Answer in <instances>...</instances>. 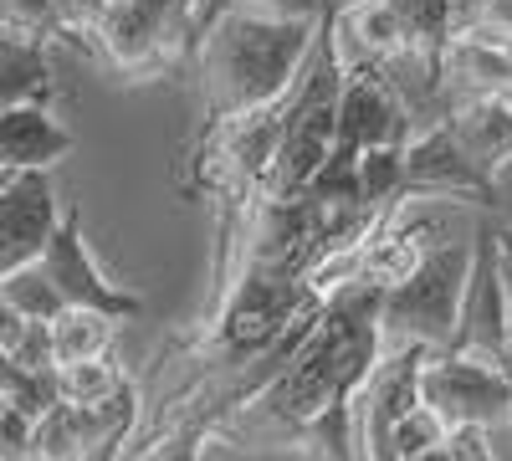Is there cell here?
Instances as JSON below:
<instances>
[{"mask_svg":"<svg viewBox=\"0 0 512 461\" xmlns=\"http://www.w3.org/2000/svg\"><path fill=\"white\" fill-rule=\"evenodd\" d=\"M62 221V205L47 170H11L0 175V277L41 257Z\"/></svg>","mask_w":512,"mask_h":461,"instance_id":"9","label":"cell"},{"mask_svg":"<svg viewBox=\"0 0 512 461\" xmlns=\"http://www.w3.org/2000/svg\"><path fill=\"white\" fill-rule=\"evenodd\" d=\"M497 246V272H502V287H507V298H512V231H497L492 236Z\"/></svg>","mask_w":512,"mask_h":461,"instance_id":"22","label":"cell"},{"mask_svg":"<svg viewBox=\"0 0 512 461\" xmlns=\"http://www.w3.org/2000/svg\"><path fill=\"white\" fill-rule=\"evenodd\" d=\"M103 11H108V0H52V16H57L62 36H93Z\"/></svg>","mask_w":512,"mask_h":461,"instance_id":"19","label":"cell"},{"mask_svg":"<svg viewBox=\"0 0 512 461\" xmlns=\"http://www.w3.org/2000/svg\"><path fill=\"white\" fill-rule=\"evenodd\" d=\"M410 139V113L400 98L384 88L374 67H344L338 82V123H333V154L323 170H354V159L379 144H405Z\"/></svg>","mask_w":512,"mask_h":461,"instance_id":"6","label":"cell"},{"mask_svg":"<svg viewBox=\"0 0 512 461\" xmlns=\"http://www.w3.org/2000/svg\"><path fill=\"white\" fill-rule=\"evenodd\" d=\"M420 405L436 415L451 431H492V426H512V390L497 359H477V354H446L431 349L420 359V380H415Z\"/></svg>","mask_w":512,"mask_h":461,"instance_id":"4","label":"cell"},{"mask_svg":"<svg viewBox=\"0 0 512 461\" xmlns=\"http://www.w3.org/2000/svg\"><path fill=\"white\" fill-rule=\"evenodd\" d=\"M441 441H446V426H441L425 405H415L405 421H395V431H390V461L420 456V451H431V446H441Z\"/></svg>","mask_w":512,"mask_h":461,"instance_id":"17","label":"cell"},{"mask_svg":"<svg viewBox=\"0 0 512 461\" xmlns=\"http://www.w3.org/2000/svg\"><path fill=\"white\" fill-rule=\"evenodd\" d=\"M379 292L384 287L374 282H344L338 292H328L303 344L277 369V380L256 400H246L262 405V415L277 431L313 436L318 446H328L333 461H359L349 426H354V395L384 354Z\"/></svg>","mask_w":512,"mask_h":461,"instance_id":"1","label":"cell"},{"mask_svg":"<svg viewBox=\"0 0 512 461\" xmlns=\"http://www.w3.org/2000/svg\"><path fill=\"white\" fill-rule=\"evenodd\" d=\"M344 6H354V0H318V11H323V16H333V11H344Z\"/></svg>","mask_w":512,"mask_h":461,"instance_id":"25","label":"cell"},{"mask_svg":"<svg viewBox=\"0 0 512 461\" xmlns=\"http://www.w3.org/2000/svg\"><path fill=\"white\" fill-rule=\"evenodd\" d=\"M52 385H57V400H67V405H98L123 385V374L113 369L108 354H98V359L52 364Z\"/></svg>","mask_w":512,"mask_h":461,"instance_id":"14","label":"cell"},{"mask_svg":"<svg viewBox=\"0 0 512 461\" xmlns=\"http://www.w3.org/2000/svg\"><path fill=\"white\" fill-rule=\"evenodd\" d=\"M405 461H451V436L441 446H431V451H420V456H405Z\"/></svg>","mask_w":512,"mask_h":461,"instance_id":"24","label":"cell"},{"mask_svg":"<svg viewBox=\"0 0 512 461\" xmlns=\"http://www.w3.org/2000/svg\"><path fill=\"white\" fill-rule=\"evenodd\" d=\"M36 267L52 277V287L62 292L67 308H93V313H108V318H139L144 313V298L139 292H123L118 282H108L93 262L88 241H82V211L77 205H67L52 241L41 246Z\"/></svg>","mask_w":512,"mask_h":461,"instance_id":"7","label":"cell"},{"mask_svg":"<svg viewBox=\"0 0 512 461\" xmlns=\"http://www.w3.org/2000/svg\"><path fill=\"white\" fill-rule=\"evenodd\" d=\"M482 436L487 431H451V461H492Z\"/></svg>","mask_w":512,"mask_h":461,"instance_id":"21","label":"cell"},{"mask_svg":"<svg viewBox=\"0 0 512 461\" xmlns=\"http://www.w3.org/2000/svg\"><path fill=\"white\" fill-rule=\"evenodd\" d=\"M461 190H472L482 200L497 195V180L482 175L472 159L461 154V144L451 139L446 123H431V129H420L405 139V195H461Z\"/></svg>","mask_w":512,"mask_h":461,"instance_id":"10","label":"cell"},{"mask_svg":"<svg viewBox=\"0 0 512 461\" xmlns=\"http://www.w3.org/2000/svg\"><path fill=\"white\" fill-rule=\"evenodd\" d=\"M0 303H11L26 323H47V318H57V313L67 308L62 292L52 287V277L41 272L36 262H26V267H16V272L0 277Z\"/></svg>","mask_w":512,"mask_h":461,"instance_id":"15","label":"cell"},{"mask_svg":"<svg viewBox=\"0 0 512 461\" xmlns=\"http://www.w3.org/2000/svg\"><path fill=\"white\" fill-rule=\"evenodd\" d=\"M67 154H72V134L47 113V103H36V98L0 103V175L52 170Z\"/></svg>","mask_w":512,"mask_h":461,"instance_id":"11","label":"cell"},{"mask_svg":"<svg viewBox=\"0 0 512 461\" xmlns=\"http://www.w3.org/2000/svg\"><path fill=\"white\" fill-rule=\"evenodd\" d=\"M113 323L108 313L93 308H62L57 318H47L52 333V364H72V359H98L113 349Z\"/></svg>","mask_w":512,"mask_h":461,"instance_id":"13","label":"cell"},{"mask_svg":"<svg viewBox=\"0 0 512 461\" xmlns=\"http://www.w3.org/2000/svg\"><path fill=\"white\" fill-rule=\"evenodd\" d=\"M6 354H11L21 369H31V374H47V369H52V333H47V323H26Z\"/></svg>","mask_w":512,"mask_h":461,"instance_id":"18","label":"cell"},{"mask_svg":"<svg viewBox=\"0 0 512 461\" xmlns=\"http://www.w3.org/2000/svg\"><path fill=\"white\" fill-rule=\"evenodd\" d=\"M318 26L323 16L308 21V16H262V11L221 6L195 36L200 98L210 123L277 103L303 72Z\"/></svg>","mask_w":512,"mask_h":461,"instance_id":"2","label":"cell"},{"mask_svg":"<svg viewBox=\"0 0 512 461\" xmlns=\"http://www.w3.org/2000/svg\"><path fill=\"white\" fill-rule=\"evenodd\" d=\"M21 328H26V318H21V313H16L11 303H0V349H11Z\"/></svg>","mask_w":512,"mask_h":461,"instance_id":"23","label":"cell"},{"mask_svg":"<svg viewBox=\"0 0 512 461\" xmlns=\"http://www.w3.org/2000/svg\"><path fill=\"white\" fill-rule=\"evenodd\" d=\"M0 36L21 41V47H41L47 36H62L52 0H0Z\"/></svg>","mask_w":512,"mask_h":461,"instance_id":"16","label":"cell"},{"mask_svg":"<svg viewBox=\"0 0 512 461\" xmlns=\"http://www.w3.org/2000/svg\"><path fill=\"white\" fill-rule=\"evenodd\" d=\"M441 123L451 129V139L461 144V154L472 159L482 175L497 180V170H507V164H512V103H507V93L456 98Z\"/></svg>","mask_w":512,"mask_h":461,"instance_id":"12","label":"cell"},{"mask_svg":"<svg viewBox=\"0 0 512 461\" xmlns=\"http://www.w3.org/2000/svg\"><path fill=\"white\" fill-rule=\"evenodd\" d=\"M308 308H318V298H308L303 277L272 272V267H246L241 282H231L226 298H221V318H216L210 349H216V359H241L246 364L251 354H262L277 333Z\"/></svg>","mask_w":512,"mask_h":461,"instance_id":"5","label":"cell"},{"mask_svg":"<svg viewBox=\"0 0 512 461\" xmlns=\"http://www.w3.org/2000/svg\"><path fill=\"white\" fill-rule=\"evenodd\" d=\"M492 236L497 231L487 221L472 236V267H466V287H461V308H456V328L446 339V354L497 359L507 349V287H502V272H497Z\"/></svg>","mask_w":512,"mask_h":461,"instance_id":"8","label":"cell"},{"mask_svg":"<svg viewBox=\"0 0 512 461\" xmlns=\"http://www.w3.org/2000/svg\"><path fill=\"white\" fill-rule=\"evenodd\" d=\"M466 267H472V241H431L420 251V262L379 292V328L384 339L400 344H425V349H446L456 308H461V287Z\"/></svg>","mask_w":512,"mask_h":461,"instance_id":"3","label":"cell"},{"mask_svg":"<svg viewBox=\"0 0 512 461\" xmlns=\"http://www.w3.org/2000/svg\"><path fill=\"white\" fill-rule=\"evenodd\" d=\"M221 6H241V11H262V16H308L318 21V0H221Z\"/></svg>","mask_w":512,"mask_h":461,"instance_id":"20","label":"cell"}]
</instances>
